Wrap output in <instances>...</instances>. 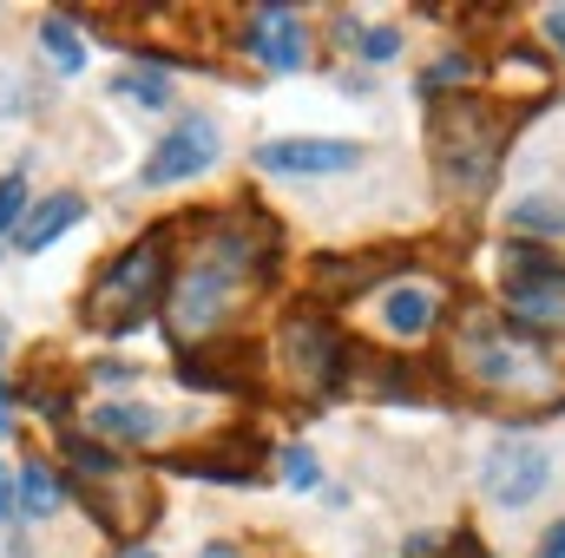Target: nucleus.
I'll use <instances>...</instances> for the list:
<instances>
[{"label": "nucleus", "instance_id": "39448f33", "mask_svg": "<svg viewBox=\"0 0 565 558\" xmlns=\"http://www.w3.org/2000/svg\"><path fill=\"white\" fill-rule=\"evenodd\" d=\"M500 270H507V309H513L520 322H559L565 315L559 257H546V250H533V244H513Z\"/></svg>", "mask_w": 565, "mask_h": 558}, {"label": "nucleus", "instance_id": "393cba45", "mask_svg": "<svg viewBox=\"0 0 565 558\" xmlns=\"http://www.w3.org/2000/svg\"><path fill=\"white\" fill-rule=\"evenodd\" d=\"M204 558H237V546H204Z\"/></svg>", "mask_w": 565, "mask_h": 558}, {"label": "nucleus", "instance_id": "aec40b11", "mask_svg": "<svg viewBox=\"0 0 565 558\" xmlns=\"http://www.w3.org/2000/svg\"><path fill=\"white\" fill-rule=\"evenodd\" d=\"M20 204H26V178H20V171H7V178H0V230H13V224H20Z\"/></svg>", "mask_w": 565, "mask_h": 558}, {"label": "nucleus", "instance_id": "9b49d317", "mask_svg": "<svg viewBox=\"0 0 565 558\" xmlns=\"http://www.w3.org/2000/svg\"><path fill=\"white\" fill-rule=\"evenodd\" d=\"M86 217V197H73V191H60V197H46V204H33L20 224H13V237H20V250L33 257V250H46L53 237H66L73 224Z\"/></svg>", "mask_w": 565, "mask_h": 558}, {"label": "nucleus", "instance_id": "4be33fe9", "mask_svg": "<svg viewBox=\"0 0 565 558\" xmlns=\"http://www.w3.org/2000/svg\"><path fill=\"white\" fill-rule=\"evenodd\" d=\"M0 519H20V506H13V480H7V466H0Z\"/></svg>", "mask_w": 565, "mask_h": 558}, {"label": "nucleus", "instance_id": "6ab92c4d", "mask_svg": "<svg viewBox=\"0 0 565 558\" xmlns=\"http://www.w3.org/2000/svg\"><path fill=\"white\" fill-rule=\"evenodd\" d=\"M282 480H289L296 493H309V486L322 480V466H316V453H309V447H289V453H282Z\"/></svg>", "mask_w": 565, "mask_h": 558}, {"label": "nucleus", "instance_id": "f8f14e48", "mask_svg": "<svg viewBox=\"0 0 565 558\" xmlns=\"http://www.w3.org/2000/svg\"><path fill=\"white\" fill-rule=\"evenodd\" d=\"M434 309H440V296H434L427 282H395V289L382 296V322H388L395 335H422L427 322H434Z\"/></svg>", "mask_w": 565, "mask_h": 558}, {"label": "nucleus", "instance_id": "7ed1b4c3", "mask_svg": "<svg viewBox=\"0 0 565 558\" xmlns=\"http://www.w3.org/2000/svg\"><path fill=\"white\" fill-rule=\"evenodd\" d=\"M460 362L493 395H553L559 388V368L540 355V342H526L513 329H473L467 348H460Z\"/></svg>", "mask_w": 565, "mask_h": 558}, {"label": "nucleus", "instance_id": "423d86ee", "mask_svg": "<svg viewBox=\"0 0 565 558\" xmlns=\"http://www.w3.org/2000/svg\"><path fill=\"white\" fill-rule=\"evenodd\" d=\"M217 164V126L204 119V112H191V119H178L164 139L151 144V158H145L139 184L145 191H164V184H191V178H204Z\"/></svg>", "mask_w": 565, "mask_h": 558}, {"label": "nucleus", "instance_id": "f257e3e1", "mask_svg": "<svg viewBox=\"0 0 565 558\" xmlns=\"http://www.w3.org/2000/svg\"><path fill=\"white\" fill-rule=\"evenodd\" d=\"M270 264V250H250L237 230H224V237H211L204 250H198V264L178 277L171 289V329L184 335V342H198V335H211L231 309H237V296H244V282L257 277Z\"/></svg>", "mask_w": 565, "mask_h": 558}, {"label": "nucleus", "instance_id": "f03ea898", "mask_svg": "<svg viewBox=\"0 0 565 558\" xmlns=\"http://www.w3.org/2000/svg\"><path fill=\"white\" fill-rule=\"evenodd\" d=\"M158 289H164V250L151 237V244H132L126 257L106 264V277L93 282V296H86V322L99 335H126V329H139L151 315Z\"/></svg>", "mask_w": 565, "mask_h": 558}, {"label": "nucleus", "instance_id": "b1692460", "mask_svg": "<svg viewBox=\"0 0 565 558\" xmlns=\"http://www.w3.org/2000/svg\"><path fill=\"white\" fill-rule=\"evenodd\" d=\"M546 33H553V40L565 46V7H553V13H546Z\"/></svg>", "mask_w": 565, "mask_h": 558}, {"label": "nucleus", "instance_id": "4468645a", "mask_svg": "<svg viewBox=\"0 0 565 558\" xmlns=\"http://www.w3.org/2000/svg\"><path fill=\"white\" fill-rule=\"evenodd\" d=\"M13 493H20V506H26L33 519H46V513H60V486H53V473H46V460H26V466H20V480H13Z\"/></svg>", "mask_w": 565, "mask_h": 558}, {"label": "nucleus", "instance_id": "ddd939ff", "mask_svg": "<svg viewBox=\"0 0 565 558\" xmlns=\"http://www.w3.org/2000/svg\"><path fill=\"white\" fill-rule=\"evenodd\" d=\"M93 433H106V440H126V447H139L158 433V415L145 408V401H106V408H93Z\"/></svg>", "mask_w": 565, "mask_h": 558}, {"label": "nucleus", "instance_id": "0eeeda50", "mask_svg": "<svg viewBox=\"0 0 565 558\" xmlns=\"http://www.w3.org/2000/svg\"><path fill=\"white\" fill-rule=\"evenodd\" d=\"M546 480H553V460H546V447H533V440H507V447H493L487 466H480V486H487V500H500V506H533V500L546 493Z\"/></svg>", "mask_w": 565, "mask_h": 558}, {"label": "nucleus", "instance_id": "6e6552de", "mask_svg": "<svg viewBox=\"0 0 565 558\" xmlns=\"http://www.w3.org/2000/svg\"><path fill=\"white\" fill-rule=\"evenodd\" d=\"M244 46H250L270 73H302V66H309V33H302V20H296L289 7H257V13L244 20Z\"/></svg>", "mask_w": 565, "mask_h": 558}, {"label": "nucleus", "instance_id": "f3484780", "mask_svg": "<svg viewBox=\"0 0 565 558\" xmlns=\"http://www.w3.org/2000/svg\"><path fill=\"white\" fill-rule=\"evenodd\" d=\"M113 93H126L132 106H145V112H164V106H171V86H164V73H151V66H145V73H119Z\"/></svg>", "mask_w": 565, "mask_h": 558}, {"label": "nucleus", "instance_id": "a878e982", "mask_svg": "<svg viewBox=\"0 0 565 558\" xmlns=\"http://www.w3.org/2000/svg\"><path fill=\"white\" fill-rule=\"evenodd\" d=\"M126 558H158V552H126Z\"/></svg>", "mask_w": 565, "mask_h": 558}, {"label": "nucleus", "instance_id": "dca6fc26", "mask_svg": "<svg viewBox=\"0 0 565 558\" xmlns=\"http://www.w3.org/2000/svg\"><path fill=\"white\" fill-rule=\"evenodd\" d=\"M507 224H513V230H546V237H559V230H565V204H546V197H520V204L507 211Z\"/></svg>", "mask_w": 565, "mask_h": 558}, {"label": "nucleus", "instance_id": "412c9836", "mask_svg": "<svg viewBox=\"0 0 565 558\" xmlns=\"http://www.w3.org/2000/svg\"><path fill=\"white\" fill-rule=\"evenodd\" d=\"M355 46H362V60H395V53H402V33H395V26H375V33H362Z\"/></svg>", "mask_w": 565, "mask_h": 558}, {"label": "nucleus", "instance_id": "5701e85b", "mask_svg": "<svg viewBox=\"0 0 565 558\" xmlns=\"http://www.w3.org/2000/svg\"><path fill=\"white\" fill-rule=\"evenodd\" d=\"M540 558H565V526H553V533H546V546H540Z\"/></svg>", "mask_w": 565, "mask_h": 558}, {"label": "nucleus", "instance_id": "20e7f679", "mask_svg": "<svg viewBox=\"0 0 565 558\" xmlns=\"http://www.w3.org/2000/svg\"><path fill=\"white\" fill-rule=\"evenodd\" d=\"M434 139H440V178L473 204V197L493 184V164H500V126H493L480 106H454V112H434Z\"/></svg>", "mask_w": 565, "mask_h": 558}, {"label": "nucleus", "instance_id": "9d476101", "mask_svg": "<svg viewBox=\"0 0 565 558\" xmlns=\"http://www.w3.org/2000/svg\"><path fill=\"white\" fill-rule=\"evenodd\" d=\"M342 355H349V348H342L322 322H296V329H289V362H296L302 382H316V388L335 382V375H342Z\"/></svg>", "mask_w": 565, "mask_h": 558}, {"label": "nucleus", "instance_id": "1a4fd4ad", "mask_svg": "<svg viewBox=\"0 0 565 558\" xmlns=\"http://www.w3.org/2000/svg\"><path fill=\"white\" fill-rule=\"evenodd\" d=\"M257 164H264V171H296V178H329V171H355V164H362V144H349V139H277V144H257Z\"/></svg>", "mask_w": 565, "mask_h": 558}, {"label": "nucleus", "instance_id": "2eb2a0df", "mask_svg": "<svg viewBox=\"0 0 565 558\" xmlns=\"http://www.w3.org/2000/svg\"><path fill=\"white\" fill-rule=\"evenodd\" d=\"M40 46L60 73H86V40L66 26V20H40Z\"/></svg>", "mask_w": 565, "mask_h": 558}, {"label": "nucleus", "instance_id": "a211bd4d", "mask_svg": "<svg viewBox=\"0 0 565 558\" xmlns=\"http://www.w3.org/2000/svg\"><path fill=\"white\" fill-rule=\"evenodd\" d=\"M467 73H473V60H467V53H440V60H434V66H427V73H422V93H440L447 79L460 86Z\"/></svg>", "mask_w": 565, "mask_h": 558}]
</instances>
